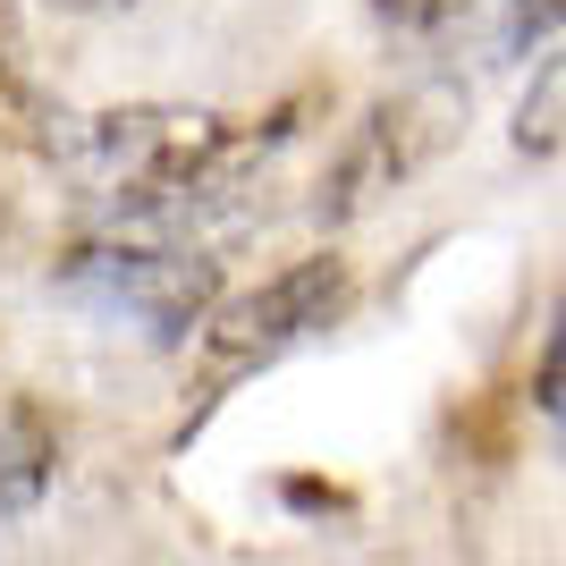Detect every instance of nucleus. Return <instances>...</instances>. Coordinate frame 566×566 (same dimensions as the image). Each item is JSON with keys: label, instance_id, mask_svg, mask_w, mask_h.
<instances>
[{"label": "nucleus", "instance_id": "f257e3e1", "mask_svg": "<svg viewBox=\"0 0 566 566\" xmlns=\"http://www.w3.org/2000/svg\"><path fill=\"white\" fill-rule=\"evenodd\" d=\"M254 153H262V136L237 127V118H220V111L136 102V111L69 118L43 161L60 169V187L85 203L94 229L195 245V212H212Z\"/></svg>", "mask_w": 566, "mask_h": 566}, {"label": "nucleus", "instance_id": "f03ea898", "mask_svg": "<svg viewBox=\"0 0 566 566\" xmlns=\"http://www.w3.org/2000/svg\"><path fill=\"white\" fill-rule=\"evenodd\" d=\"M51 287H60L69 305H85L94 322H127V331L153 338V347H178V338H195V322L220 305V262H212V245L94 229L85 245L60 254Z\"/></svg>", "mask_w": 566, "mask_h": 566}, {"label": "nucleus", "instance_id": "7ed1b4c3", "mask_svg": "<svg viewBox=\"0 0 566 566\" xmlns=\"http://www.w3.org/2000/svg\"><path fill=\"white\" fill-rule=\"evenodd\" d=\"M338 313H347V262L305 254L287 271H271L262 287H245V296H220L195 322V373H203V389H229V380L296 355L313 331H331Z\"/></svg>", "mask_w": 566, "mask_h": 566}, {"label": "nucleus", "instance_id": "20e7f679", "mask_svg": "<svg viewBox=\"0 0 566 566\" xmlns=\"http://www.w3.org/2000/svg\"><path fill=\"white\" fill-rule=\"evenodd\" d=\"M457 127H465V94L440 85V76H431V85H406V94H389V102H373L364 127L338 144V161H331V178H322V203H313V212H322V220L373 212L380 195H398Z\"/></svg>", "mask_w": 566, "mask_h": 566}, {"label": "nucleus", "instance_id": "39448f33", "mask_svg": "<svg viewBox=\"0 0 566 566\" xmlns=\"http://www.w3.org/2000/svg\"><path fill=\"white\" fill-rule=\"evenodd\" d=\"M60 482V431L34 398H0V533L43 507V491Z\"/></svg>", "mask_w": 566, "mask_h": 566}, {"label": "nucleus", "instance_id": "423d86ee", "mask_svg": "<svg viewBox=\"0 0 566 566\" xmlns=\"http://www.w3.org/2000/svg\"><path fill=\"white\" fill-rule=\"evenodd\" d=\"M558 94H566V76L542 69V94H524V111H516V153L558 161Z\"/></svg>", "mask_w": 566, "mask_h": 566}, {"label": "nucleus", "instance_id": "0eeeda50", "mask_svg": "<svg viewBox=\"0 0 566 566\" xmlns=\"http://www.w3.org/2000/svg\"><path fill=\"white\" fill-rule=\"evenodd\" d=\"M473 0H373V18L389 25V34H440V25H457Z\"/></svg>", "mask_w": 566, "mask_h": 566}, {"label": "nucleus", "instance_id": "6e6552de", "mask_svg": "<svg viewBox=\"0 0 566 566\" xmlns=\"http://www.w3.org/2000/svg\"><path fill=\"white\" fill-rule=\"evenodd\" d=\"M549 43H558V0H516L507 51H516V60H549Z\"/></svg>", "mask_w": 566, "mask_h": 566}, {"label": "nucleus", "instance_id": "1a4fd4ad", "mask_svg": "<svg viewBox=\"0 0 566 566\" xmlns=\"http://www.w3.org/2000/svg\"><path fill=\"white\" fill-rule=\"evenodd\" d=\"M51 9H69V18H111V9H136V0H51Z\"/></svg>", "mask_w": 566, "mask_h": 566}]
</instances>
